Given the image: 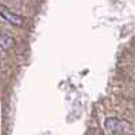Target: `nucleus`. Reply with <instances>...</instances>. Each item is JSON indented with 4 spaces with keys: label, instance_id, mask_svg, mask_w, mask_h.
<instances>
[{
    "label": "nucleus",
    "instance_id": "1",
    "mask_svg": "<svg viewBox=\"0 0 135 135\" xmlns=\"http://www.w3.org/2000/svg\"><path fill=\"white\" fill-rule=\"evenodd\" d=\"M104 127L107 132L112 135H124L131 131L132 126L131 123H128L124 119H119V118H108L104 122Z\"/></svg>",
    "mask_w": 135,
    "mask_h": 135
},
{
    "label": "nucleus",
    "instance_id": "2",
    "mask_svg": "<svg viewBox=\"0 0 135 135\" xmlns=\"http://www.w3.org/2000/svg\"><path fill=\"white\" fill-rule=\"evenodd\" d=\"M0 16H2L6 22H8L9 25L16 26V27H22L25 25V18L23 16H20V15L12 12V11H9L4 7H0Z\"/></svg>",
    "mask_w": 135,
    "mask_h": 135
},
{
    "label": "nucleus",
    "instance_id": "3",
    "mask_svg": "<svg viewBox=\"0 0 135 135\" xmlns=\"http://www.w3.org/2000/svg\"><path fill=\"white\" fill-rule=\"evenodd\" d=\"M14 46H15V41L11 37L6 35V34L0 32V47L2 49H11Z\"/></svg>",
    "mask_w": 135,
    "mask_h": 135
},
{
    "label": "nucleus",
    "instance_id": "4",
    "mask_svg": "<svg viewBox=\"0 0 135 135\" xmlns=\"http://www.w3.org/2000/svg\"><path fill=\"white\" fill-rule=\"evenodd\" d=\"M0 68H2V60H0Z\"/></svg>",
    "mask_w": 135,
    "mask_h": 135
}]
</instances>
